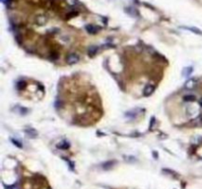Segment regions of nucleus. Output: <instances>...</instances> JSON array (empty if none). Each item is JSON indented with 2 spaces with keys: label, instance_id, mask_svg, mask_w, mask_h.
<instances>
[{
  "label": "nucleus",
  "instance_id": "nucleus-1",
  "mask_svg": "<svg viewBox=\"0 0 202 189\" xmlns=\"http://www.w3.org/2000/svg\"><path fill=\"white\" fill-rule=\"evenodd\" d=\"M79 60H80V57H79V55L76 54V53H70V54L67 55V57H66V62L68 64H75Z\"/></svg>",
  "mask_w": 202,
  "mask_h": 189
},
{
  "label": "nucleus",
  "instance_id": "nucleus-2",
  "mask_svg": "<svg viewBox=\"0 0 202 189\" xmlns=\"http://www.w3.org/2000/svg\"><path fill=\"white\" fill-rule=\"evenodd\" d=\"M154 91H155V86H153V85H147L144 88L143 94H144L145 97H148V96L152 95Z\"/></svg>",
  "mask_w": 202,
  "mask_h": 189
},
{
  "label": "nucleus",
  "instance_id": "nucleus-3",
  "mask_svg": "<svg viewBox=\"0 0 202 189\" xmlns=\"http://www.w3.org/2000/svg\"><path fill=\"white\" fill-rule=\"evenodd\" d=\"M86 30H87V32H88L89 34L94 35V34L99 32L100 28L97 27V26H94V25H88V26H86Z\"/></svg>",
  "mask_w": 202,
  "mask_h": 189
},
{
  "label": "nucleus",
  "instance_id": "nucleus-4",
  "mask_svg": "<svg viewBox=\"0 0 202 189\" xmlns=\"http://www.w3.org/2000/svg\"><path fill=\"white\" fill-rule=\"evenodd\" d=\"M46 21H47L46 17L44 15H39L36 18V23L38 25H44L46 23Z\"/></svg>",
  "mask_w": 202,
  "mask_h": 189
},
{
  "label": "nucleus",
  "instance_id": "nucleus-5",
  "mask_svg": "<svg viewBox=\"0 0 202 189\" xmlns=\"http://www.w3.org/2000/svg\"><path fill=\"white\" fill-rule=\"evenodd\" d=\"M195 86H196V81L194 79H189L186 84V87L187 89H193Z\"/></svg>",
  "mask_w": 202,
  "mask_h": 189
},
{
  "label": "nucleus",
  "instance_id": "nucleus-6",
  "mask_svg": "<svg viewBox=\"0 0 202 189\" xmlns=\"http://www.w3.org/2000/svg\"><path fill=\"white\" fill-rule=\"evenodd\" d=\"M183 100L186 101V103H191V101H194L196 100L194 95H186L183 97Z\"/></svg>",
  "mask_w": 202,
  "mask_h": 189
},
{
  "label": "nucleus",
  "instance_id": "nucleus-7",
  "mask_svg": "<svg viewBox=\"0 0 202 189\" xmlns=\"http://www.w3.org/2000/svg\"><path fill=\"white\" fill-rule=\"evenodd\" d=\"M98 51V47L97 46H91L88 48V54L90 56H94Z\"/></svg>",
  "mask_w": 202,
  "mask_h": 189
},
{
  "label": "nucleus",
  "instance_id": "nucleus-8",
  "mask_svg": "<svg viewBox=\"0 0 202 189\" xmlns=\"http://www.w3.org/2000/svg\"><path fill=\"white\" fill-rule=\"evenodd\" d=\"M57 147L60 149H67L69 148V144L64 141V142H61V144H59V145H57Z\"/></svg>",
  "mask_w": 202,
  "mask_h": 189
},
{
  "label": "nucleus",
  "instance_id": "nucleus-9",
  "mask_svg": "<svg viewBox=\"0 0 202 189\" xmlns=\"http://www.w3.org/2000/svg\"><path fill=\"white\" fill-rule=\"evenodd\" d=\"M65 2L69 5V6H75V5L78 4L77 0H65Z\"/></svg>",
  "mask_w": 202,
  "mask_h": 189
},
{
  "label": "nucleus",
  "instance_id": "nucleus-10",
  "mask_svg": "<svg viewBox=\"0 0 202 189\" xmlns=\"http://www.w3.org/2000/svg\"><path fill=\"white\" fill-rule=\"evenodd\" d=\"M7 189H19V186L18 185H13V186H9Z\"/></svg>",
  "mask_w": 202,
  "mask_h": 189
},
{
  "label": "nucleus",
  "instance_id": "nucleus-11",
  "mask_svg": "<svg viewBox=\"0 0 202 189\" xmlns=\"http://www.w3.org/2000/svg\"><path fill=\"white\" fill-rule=\"evenodd\" d=\"M199 103H200V106H202V98H201V100H200V101H199Z\"/></svg>",
  "mask_w": 202,
  "mask_h": 189
}]
</instances>
